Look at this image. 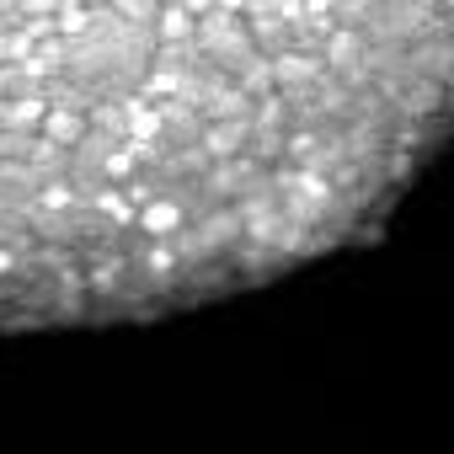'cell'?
<instances>
[{
	"label": "cell",
	"instance_id": "obj_1",
	"mask_svg": "<svg viewBox=\"0 0 454 454\" xmlns=\"http://www.w3.org/2000/svg\"><path fill=\"white\" fill-rule=\"evenodd\" d=\"M449 0H0V326L268 284L443 139Z\"/></svg>",
	"mask_w": 454,
	"mask_h": 454
}]
</instances>
